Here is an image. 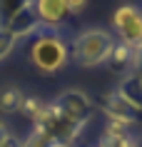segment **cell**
Listing matches in <instances>:
<instances>
[{"mask_svg": "<svg viewBox=\"0 0 142 147\" xmlns=\"http://www.w3.org/2000/svg\"><path fill=\"white\" fill-rule=\"evenodd\" d=\"M28 57L40 75H55L70 62V50L55 30H38L30 38Z\"/></svg>", "mask_w": 142, "mask_h": 147, "instance_id": "obj_1", "label": "cell"}, {"mask_svg": "<svg viewBox=\"0 0 142 147\" xmlns=\"http://www.w3.org/2000/svg\"><path fill=\"white\" fill-rule=\"evenodd\" d=\"M112 45H115V35L102 28H87L77 32L70 42V60L80 67H97L107 62Z\"/></svg>", "mask_w": 142, "mask_h": 147, "instance_id": "obj_2", "label": "cell"}, {"mask_svg": "<svg viewBox=\"0 0 142 147\" xmlns=\"http://www.w3.org/2000/svg\"><path fill=\"white\" fill-rule=\"evenodd\" d=\"M112 30L120 45L137 53L142 47V10L137 5H120L112 13Z\"/></svg>", "mask_w": 142, "mask_h": 147, "instance_id": "obj_3", "label": "cell"}, {"mask_svg": "<svg viewBox=\"0 0 142 147\" xmlns=\"http://www.w3.org/2000/svg\"><path fill=\"white\" fill-rule=\"evenodd\" d=\"M52 102H55V107L60 110L63 115H67L70 120H77V122H85V125H90V120H92L95 105L82 90H65V92H60Z\"/></svg>", "mask_w": 142, "mask_h": 147, "instance_id": "obj_4", "label": "cell"}, {"mask_svg": "<svg viewBox=\"0 0 142 147\" xmlns=\"http://www.w3.org/2000/svg\"><path fill=\"white\" fill-rule=\"evenodd\" d=\"M32 10H35L42 30H55V32L70 15L65 0H32Z\"/></svg>", "mask_w": 142, "mask_h": 147, "instance_id": "obj_5", "label": "cell"}, {"mask_svg": "<svg viewBox=\"0 0 142 147\" xmlns=\"http://www.w3.org/2000/svg\"><path fill=\"white\" fill-rule=\"evenodd\" d=\"M0 30H5L15 40H25V38H32V35L38 30H42V28H40V20H38V15H35L32 5H30V8L20 10L17 15H13L8 23H5V28H0Z\"/></svg>", "mask_w": 142, "mask_h": 147, "instance_id": "obj_6", "label": "cell"}, {"mask_svg": "<svg viewBox=\"0 0 142 147\" xmlns=\"http://www.w3.org/2000/svg\"><path fill=\"white\" fill-rule=\"evenodd\" d=\"M105 65H110V70L120 72V75H130V72L135 70V53L130 50V47L120 45L117 40H115V45H112Z\"/></svg>", "mask_w": 142, "mask_h": 147, "instance_id": "obj_7", "label": "cell"}, {"mask_svg": "<svg viewBox=\"0 0 142 147\" xmlns=\"http://www.w3.org/2000/svg\"><path fill=\"white\" fill-rule=\"evenodd\" d=\"M105 112L107 115H120V117H127V120H135L137 122V117H140L142 110H137L132 102H127L122 95L115 90V92L105 95Z\"/></svg>", "mask_w": 142, "mask_h": 147, "instance_id": "obj_8", "label": "cell"}, {"mask_svg": "<svg viewBox=\"0 0 142 147\" xmlns=\"http://www.w3.org/2000/svg\"><path fill=\"white\" fill-rule=\"evenodd\" d=\"M23 100H25V92L20 87H15V85L3 87L0 90V112L3 115H15V112H20Z\"/></svg>", "mask_w": 142, "mask_h": 147, "instance_id": "obj_9", "label": "cell"}, {"mask_svg": "<svg viewBox=\"0 0 142 147\" xmlns=\"http://www.w3.org/2000/svg\"><path fill=\"white\" fill-rule=\"evenodd\" d=\"M32 0H0V28H5V23H8L13 15H17L20 10L30 8Z\"/></svg>", "mask_w": 142, "mask_h": 147, "instance_id": "obj_10", "label": "cell"}, {"mask_svg": "<svg viewBox=\"0 0 142 147\" xmlns=\"http://www.w3.org/2000/svg\"><path fill=\"white\" fill-rule=\"evenodd\" d=\"M42 107H45V100H40V97H28V95H25L23 107H20V115L28 117L30 122H35V120H38V115L42 112Z\"/></svg>", "mask_w": 142, "mask_h": 147, "instance_id": "obj_11", "label": "cell"}, {"mask_svg": "<svg viewBox=\"0 0 142 147\" xmlns=\"http://www.w3.org/2000/svg\"><path fill=\"white\" fill-rule=\"evenodd\" d=\"M97 147H135V137L132 135H120V137H105L102 135Z\"/></svg>", "mask_w": 142, "mask_h": 147, "instance_id": "obj_12", "label": "cell"}, {"mask_svg": "<svg viewBox=\"0 0 142 147\" xmlns=\"http://www.w3.org/2000/svg\"><path fill=\"white\" fill-rule=\"evenodd\" d=\"M15 45H17V40L13 38V35H8L5 30H0V62L15 50Z\"/></svg>", "mask_w": 142, "mask_h": 147, "instance_id": "obj_13", "label": "cell"}, {"mask_svg": "<svg viewBox=\"0 0 142 147\" xmlns=\"http://www.w3.org/2000/svg\"><path fill=\"white\" fill-rule=\"evenodd\" d=\"M65 3H67V13H70V15H80V13L87 8L90 0H65Z\"/></svg>", "mask_w": 142, "mask_h": 147, "instance_id": "obj_14", "label": "cell"}, {"mask_svg": "<svg viewBox=\"0 0 142 147\" xmlns=\"http://www.w3.org/2000/svg\"><path fill=\"white\" fill-rule=\"evenodd\" d=\"M0 147H23V140L15 137L13 132H8V135H5V140L0 142Z\"/></svg>", "mask_w": 142, "mask_h": 147, "instance_id": "obj_15", "label": "cell"}, {"mask_svg": "<svg viewBox=\"0 0 142 147\" xmlns=\"http://www.w3.org/2000/svg\"><path fill=\"white\" fill-rule=\"evenodd\" d=\"M135 72H142V47L135 53Z\"/></svg>", "mask_w": 142, "mask_h": 147, "instance_id": "obj_16", "label": "cell"}, {"mask_svg": "<svg viewBox=\"0 0 142 147\" xmlns=\"http://www.w3.org/2000/svg\"><path fill=\"white\" fill-rule=\"evenodd\" d=\"M8 125H5V122H3V120H0V142H3V140H5V135H8Z\"/></svg>", "mask_w": 142, "mask_h": 147, "instance_id": "obj_17", "label": "cell"}, {"mask_svg": "<svg viewBox=\"0 0 142 147\" xmlns=\"http://www.w3.org/2000/svg\"><path fill=\"white\" fill-rule=\"evenodd\" d=\"M135 147H142V135H140V137H135Z\"/></svg>", "mask_w": 142, "mask_h": 147, "instance_id": "obj_18", "label": "cell"}]
</instances>
